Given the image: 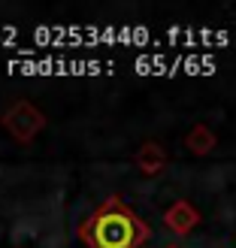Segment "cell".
Returning <instances> with one entry per match:
<instances>
[{"label":"cell","mask_w":236,"mask_h":248,"mask_svg":"<svg viewBox=\"0 0 236 248\" xmlns=\"http://www.w3.org/2000/svg\"><path fill=\"white\" fill-rule=\"evenodd\" d=\"M191 145V152H197V155H203V152H209V148L215 145V136L209 133V127H203V124H197V127L188 133V140H185Z\"/></svg>","instance_id":"cell-4"},{"label":"cell","mask_w":236,"mask_h":248,"mask_svg":"<svg viewBox=\"0 0 236 248\" xmlns=\"http://www.w3.org/2000/svg\"><path fill=\"white\" fill-rule=\"evenodd\" d=\"M148 233H152L148 224L118 197H109L79 227V236L91 248H140L148 239Z\"/></svg>","instance_id":"cell-1"},{"label":"cell","mask_w":236,"mask_h":248,"mask_svg":"<svg viewBox=\"0 0 236 248\" xmlns=\"http://www.w3.org/2000/svg\"><path fill=\"white\" fill-rule=\"evenodd\" d=\"M164 221H167V227H170V230H176V233H188V230H194L197 224H200V212H197V209H194L188 200H179V203H173V206L167 209Z\"/></svg>","instance_id":"cell-2"},{"label":"cell","mask_w":236,"mask_h":248,"mask_svg":"<svg viewBox=\"0 0 236 248\" xmlns=\"http://www.w3.org/2000/svg\"><path fill=\"white\" fill-rule=\"evenodd\" d=\"M136 160H140L142 172H148V176H155V172H157L160 167H164V160H167V157H164V152H160V145H157V142H145Z\"/></svg>","instance_id":"cell-3"},{"label":"cell","mask_w":236,"mask_h":248,"mask_svg":"<svg viewBox=\"0 0 236 248\" xmlns=\"http://www.w3.org/2000/svg\"><path fill=\"white\" fill-rule=\"evenodd\" d=\"M12 36H16V28H6V31L0 28V43H9Z\"/></svg>","instance_id":"cell-5"}]
</instances>
